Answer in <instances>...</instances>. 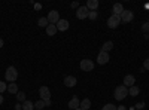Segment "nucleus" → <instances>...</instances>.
<instances>
[{
    "label": "nucleus",
    "instance_id": "obj_3",
    "mask_svg": "<svg viewBox=\"0 0 149 110\" xmlns=\"http://www.w3.org/2000/svg\"><path fill=\"white\" fill-rule=\"evenodd\" d=\"M79 66H81V70L82 71H93V68H94V63H93L91 59H88V58L82 59Z\"/></svg>",
    "mask_w": 149,
    "mask_h": 110
},
{
    "label": "nucleus",
    "instance_id": "obj_13",
    "mask_svg": "<svg viewBox=\"0 0 149 110\" xmlns=\"http://www.w3.org/2000/svg\"><path fill=\"white\" fill-rule=\"evenodd\" d=\"M79 106H81V101H79V100L76 98V97H73V98H72V100L69 101V104H67V107H69V109H72V110L78 109Z\"/></svg>",
    "mask_w": 149,
    "mask_h": 110
},
{
    "label": "nucleus",
    "instance_id": "obj_22",
    "mask_svg": "<svg viewBox=\"0 0 149 110\" xmlns=\"http://www.w3.org/2000/svg\"><path fill=\"white\" fill-rule=\"evenodd\" d=\"M37 24H39V27H48L49 26V21H48V18H39V21H37Z\"/></svg>",
    "mask_w": 149,
    "mask_h": 110
},
{
    "label": "nucleus",
    "instance_id": "obj_2",
    "mask_svg": "<svg viewBox=\"0 0 149 110\" xmlns=\"http://www.w3.org/2000/svg\"><path fill=\"white\" fill-rule=\"evenodd\" d=\"M5 79H6L8 82H10V83H14V82L18 79V71H17V68H15L14 66H10V67H8V68H6Z\"/></svg>",
    "mask_w": 149,
    "mask_h": 110
},
{
    "label": "nucleus",
    "instance_id": "obj_35",
    "mask_svg": "<svg viewBox=\"0 0 149 110\" xmlns=\"http://www.w3.org/2000/svg\"><path fill=\"white\" fill-rule=\"evenodd\" d=\"M3 103V94H0V104Z\"/></svg>",
    "mask_w": 149,
    "mask_h": 110
},
{
    "label": "nucleus",
    "instance_id": "obj_23",
    "mask_svg": "<svg viewBox=\"0 0 149 110\" xmlns=\"http://www.w3.org/2000/svg\"><path fill=\"white\" fill-rule=\"evenodd\" d=\"M43 107H46L43 100H39V101H36V103H34V109H37V110H42Z\"/></svg>",
    "mask_w": 149,
    "mask_h": 110
},
{
    "label": "nucleus",
    "instance_id": "obj_1",
    "mask_svg": "<svg viewBox=\"0 0 149 110\" xmlns=\"http://www.w3.org/2000/svg\"><path fill=\"white\" fill-rule=\"evenodd\" d=\"M128 95V88L127 86H124V85H119V86H116V89H115V94H113V97H115V100H118V101H122L125 97Z\"/></svg>",
    "mask_w": 149,
    "mask_h": 110
},
{
    "label": "nucleus",
    "instance_id": "obj_6",
    "mask_svg": "<svg viewBox=\"0 0 149 110\" xmlns=\"http://www.w3.org/2000/svg\"><path fill=\"white\" fill-rule=\"evenodd\" d=\"M97 63L100 64V66L107 64L109 63V54L104 52V51H100V52H98V55H97Z\"/></svg>",
    "mask_w": 149,
    "mask_h": 110
},
{
    "label": "nucleus",
    "instance_id": "obj_34",
    "mask_svg": "<svg viewBox=\"0 0 149 110\" xmlns=\"http://www.w3.org/2000/svg\"><path fill=\"white\" fill-rule=\"evenodd\" d=\"M34 8H36L37 10H40V9H42V5H40V3H37V5H34Z\"/></svg>",
    "mask_w": 149,
    "mask_h": 110
},
{
    "label": "nucleus",
    "instance_id": "obj_37",
    "mask_svg": "<svg viewBox=\"0 0 149 110\" xmlns=\"http://www.w3.org/2000/svg\"><path fill=\"white\" fill-rule=\"evenodd\" d=\"M74 110H82V109H81V107H78V109H74Z\"/></svg>",
    "mask_w": 149,
    "mask_h": 110
},
{
    "label": "nucleus",
    "instance_id": "obj_26",
    "mask_svg": "<svg viewBox=\"0 0 149 110\" xmlns=\"http://www.w3.org/2000/svg\"><path fill=\"white\" fill-rule=\"evenodd\" d=\"M142 31L143 33H148L149 31V22H143L142 24Z\"/></svg>",
    "mask_w": 149,
    "mask_h": 110
},
{
    "label": "nucleus",
    "instance_id": "obj_27",
    "mask_svg": "<svg viewBox=\"0 0 149 110\" xmlns=\"http://www.w3.org/2000/svg\"><path fill=\"white\" fill-rule=\"evenodd\" d=\"M88 18H90V19H95V18H97V12H95V10H90Z\"/></svg>",
    "mask_w": 149,
    "mask_h": 110
},
{
    "label": "nucleus",
    "instance_id": "obj_10",
    "mask_svg": "<svg viewBox=\"0 0 149 110\" xmlns=\"http://www.w3.org/2000/svg\"><path fill=\"white\" fill-rule=\"evenodd\" d=\"M134 83H136V77L133 75H127L125 77H124V86L131 88V86H134Z\"/></svg>",
    "mask_w": 149,
    "mask_h": 110
},
{
    "label": "nucleus",
    "instance_id": "obj_28",
    "mask_svg": "<svg viewBox=\"0 0 149 110\" xmlns=\"http://www.w3.org/2000/svg\"><path fill=\"white\" fill-rule=\"evenodd\" d=\"M8 89V86H6V83H3V82H0V94H3L5 91Z\"/></svg>",
    "mask_w": 149,
    "mask_h": 110
},
{
    "label": "nucleus",
    "instance_id": "obj_5",
    "mask_svg": "<svg viewBox=\"0 0 149 110\" xmlns=\"http://www.w3.org/2000/svg\"><path fill=\"white\" fill-rule=\"evenodd\" d=\"M39 94H40V100H43V101H49V100H51V91H49L48 86H40Z\"/></svg>",
    "mask_w": 149,
    "mask_h": 110
},
{
    "label": "nucleus",
    "instance_id": "obj_30",
    "mask_svg": "<svg viewBox=\"0 0 149 110\" xmlns=\"http://www.w3.org/2000/svg\"><path fill=\"white\" fill-rule=\"evenodd\" d=\"M143 68H145V70H149V58H148V59H145V63H143Z\"/></svg>",
    "mask_w": 149,
    "mask_h": 110
},
{
    "label": "nucleus",
    "instance_id": "obj_19",
    "mask_svg": "<svg viewBox=\"0 0 149 110\" xmlns=\"http://www.w3.org/2000/svg\"><path fill=\"white\" fill-rule=\"evenodd\" d=\"M82 110H88L90 107H91V101L88 100V98H85V100H82L81 101V106H79Z\"/></svg>",
    "mask_w": 149,
    "mask_h": 110
},
{
    "label": "nucleus",
    "instance_id": "obj_24",
    "mask_svg": "<svg viewBox=\"0 0 149 110\" xmlns=\"http://www.w3.org/2000/svg\"><path fill=\"white\" fill-rule=\"evenodd\" d=\"M17 98L19 100V101H26V94H24V92H21V91H18V94H17Z\"/></svg>",
    "mask_w": 149,
    "mask_h": 110
},
{
    "label": "nucleus",
    "instance_id": "obj_12",
    "mask_svg": "<svg viewBox=\"0 0 149 110\" xmlns=\"http://www.w3.org/2000/svg\"><path fill=\"white\" fill-rule=\"evenodd\" d=\"M76 83H78V80H76V77H74V76H66L64 77V85H66L67 88H73Z\"/></svg>",
    "mask_w": 149,
    "mask_h": 110
},
{
    "label": "nucleus",
    "instance_id": "obj_29",
    "mask_svg": "<svg viewBox=\"0 0 149 110\" xmlns=\"http://www.w3.org/2000/svg\"><path fill=\"white\" fill-rule=\"evenodd\" d=\"M143 107H145V104H143V103H137V104L134 106V109H137V110H142Z\"/></svg>",
    "mask_w": 149,
    "mask_h": 110
},
{
    "label": "nucleus",
    "instance_id": "obj_32",
    "mask_svg": "<svg viewBox=\"0 0 149 110\" xmlns=\"http://www.w3.org/2000/svg\"><path fill=\"white\" fill-rule=\"evenodd\" d=\"M70 6H72V8H76V9H78V8H79V3H78V2H73V3L70 5Z\"/></svg>",
    "mask_w": 149,
    "mask_h": 110
},
{
    "label": "nucleus",
    "instance_id": "obj_4",
    "mask_svg": "<svg viewBox=\"0 0 149 110\" xmlns=\"http://www.w3.org/2000/svg\"><path fill=\"white\" fill-rule=\"evenodd\" d=\"M121 24V15H110V18L107 19V26L110 28H116Z\"/></svg>",
    "mask_w": 149,
    "mask_h": 110
},
{
    "label": "nucleus",
    "instance_id": "obj_25",
    "mask_svg": "<svg viewBox=\"0 0 149 110\" xmlns=\"http://www.w3.org/2000/svg\"><path fill=\"white\" fill-rule=\"evenodd\" d=\"M102 110H116V106H113V104H106V106L102 107Z\"/></svg>",
    "mask_w": 149,
    "mask_h": 110
},
{
    "label": "nucleus",
    "instance_id": "obj_14",
    "mask_svg": "<svg viewBox=\"0 0 149 110\" xmlns=\"http://www.w3.org/2000/svg\"><path fill=\"white\" fill-rule=\"evenodd\" d=\"M86 8H88V10H95L98 8V0H88L86 2Z\"/></svg>",
    "mask_w": 149,
    "mask_h": 110
},
{
    "label": "nucleus",
    "instance_id": "obj_31",
    "mask_svg": "<svg viewBox=\"0 0 149 110\" xmlns=\"http://www.w3.org/2000/svg\"><path fill=\"white\" fill-rule=\"evenodd\" d=\"M15 110H22V104H15Z\"/></svg>",
    "mask_w": 149,
    "mask_h": 110
},
{
    "label": "nucleus",
    "instance_id": "obj_18",
    "mask_svg": "<svg viewBox=\"0 0 149 110\" xmlns=\"http://www.w3.org/2000/svg\"><path fill=\"white\" fill-rule=\"evenodd\" d=\"M22 110H34V103L26 100V101L22 103Z\"/></svg>",
    "mask_w": 149,
    "mask_h": 110
},
{
    "label": "nucleus",
    "instance_id": "obj_8",
    "mask_svg": "<svg viewBox=\"0 0 149 110\" xmlns=\"http://www.w3.org/2000/svg\"><path fill=\"white\" fill-rule=\"evenodd\" d=\"M48 21H49V24H57L58 21H60V14H58V10H51L48 14Z\"/></svg>",
    "mask_w": 149,
    "mask_h": 110
},
{
    "label": "nucleus",
    "instance_id": "obj_9",
    "mask_svg": "<svg viewBox=\"0 0 149 110\" xmlns=\"http://www.w3.org/2000/svg\"><path fill=\"white\" fill-rule=\"evenodd\" d=\"M121 21H122V22H130V21H133V12L124 9V12L121 14Z\"/></svg>",
    "mask_w": 149,
    "mask_h": 110
},
{
    "label": "nucleus",
    "instance_id": "obj_15",
    "mask_svg": "<svg viewBox=\"0 0 149 110\" xmlns=\"http://www.w3.org/2000/svg\"><path fill=\"white\" fill-rule=\"evenodd\" d=\"M57 31H58V30H57V27H55V24H49V26L46 27V34H48V36H54Z\"/></svg>",
    "mask_w": 149,
    "mask_h": 110
},
{
    "label": "nucleus",
    "instance_id": "obj_20",
    "mask_svg": "<svg viewBox=\"0 0 149 110\" xmlns=\"http://www.w3.org/2000/svg\"><path fill=\"white\" fill-rule=\"evenodd\" d=\"M8 91L10 92V94H18V86H17V83L14 82V83H9L8 85Z\"/></svg>",
    "mask_w": 149,
    "mask_h": 110
},
{
    "label": "nucleus",
    "instance_id": "obj_7",
    "mask_svg": "<svg viewBox=\"0 0 149 110\" xmlns=\"http://www.w3.org/2000/svg\"><path fill=\"white\" fill-rule=\"evenodd\" d=\"M88 14H90V10L86 6H79L78 10H76V17L79 19H85V18H88Z\"/></svg>",
    "mask_w": 149,
    "mask_h": 110
},
{
    "label": "nucleus",
    "instance_id": "obj_21",
    "mask_svg": "<svg viewBox=\"0 0 149 110\" xmlns=\"http://www.w3.org/2000/svg\"><path fill=\"white\" fill-rule=\"evenodd\" d=\"M139 92H140V88H139V86H136V85L128 89V94H130V95H133V97H137V95H139Z\"/></svg>",
    "mask_w": 149,
    "mask_h": 110
},
{
    "label": "nucleus",
    "instance_id": "obj_36",
    "mask_svg": "<svg viewBox=\"0 0 149 110\" xmlns=\"http://www.w3.org/2000/svg\"><path fill=\"white\" fill-rule=\"evenodd\" d=\"M0 48H3V39H0Z\"/></svg>",
    "mask_w": 149,
    "mask_h": 110
},
{
    "label": "nucleus",
    "instance_id": "obj_33",
    "mask_svg": "<svg viewBox=\"0 0 149 110\" xmlns=\"http://www.w3.org/2000/svg\"><path fill=\"white\" fill-rule=\"evenodd\" d=\"M116 110H127V107H125V106H118Z\"/></svg>",
    "mask_w": 149,
    "mask_h": 110
},
{
    "label": "nucleus",
    "instance_id": "obj_17",
    "mask_svg": "<svg viewBox=\"0 0 149 110\" xmlns=\"http://www.w3.org/2000/svg\"><path fill=\"white\" fill-rule=\"evenodd\" d=\"M112 48H113V42H110V40H109V42H104V43H103L102 51H104V52H107V54H109V51L112 49Z\"/></svg>",
    "mask_w": 149,
    "mask_h": 110
},
{
    "label": "nucleus",
    "instance_id": "obj_16",
    "mask_svg": "<svg viewBox=\"0 0 149 110\" xmlns=\"http://www.w3.org/2000/svg\"><path fill=\"white\" fill-rule=\"evenodd\" d=\"M122 12H124L122 5H121V3H115V5H113V15H121Z\"/></svg>",
    "mask_w": 149,
    "mask_h": 110
},
{
    "label": "nucleus",
    "instance_id": "obj_11",
    "mask_svg": "<svg viewBox=\"0 0 149 110\" xmlns=\"http://www.w3.org/2000/svg\"><path fill=\"white\" fill-rule=\"evenodd\" d=\"M55 27L58 31H66L69 28V21L67 19H60L57 24H55Z\"/></svg>",
    "mask_w": 149,
    "mask_h": 110
}]
</instances>
